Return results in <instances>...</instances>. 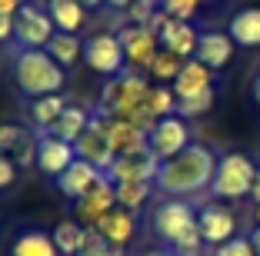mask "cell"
<instances>
[{
	"mask_svg": "<svg viewBox=\"0 0 260 256\" xmlns=\"http://www.w3.org/2000/svg\"><path fill=\"white\" fill-rule=\"evenodd\" d=\"M14 80L23 97H50L63 87V67L47 50H20L14 57Z\"/></svg>",
	"mask_w": 260,
	"mask_h": 256,
	"instance_id": "cell-3",
	"label": "cell"
},
{
	"mask_svg": "<svg viewBox=\"0 0 260 256\" xmlns=\"http://www.w3.org/2000/svg\"><path fill=\"white\" fill-rule=\"evenodd\" d=\"M117 187V206H123V210H140V206L150 200V190L153 183L147 180H127V183H114Z\"/></svg>",
	"mask_w": 260,
	"mask_h": 256,
	"instance_id": "cell-28",
	"label": "cell"
},
{
	"mask_svg": "<svg viewBox=\"0 0 260 256\" xmlns=\"http://www.w3.org/2000/svg\"><path fill=\"white\" fill-rule=\"evenodd\" d=\"M77 4H84V7L90 10V7H100V4H107V0H77Z\"/></svg>",
	"mask_w": 260,
	"mask_h": 256,
	"instance_id": "cell-43",
	"label": "cell"
},
{
	"mask_svg": "<svg viewBox=\"0 0 260 256\" xmlns=\"http://www.w3.org/2000/svg\"><path fill=\"white\" fill-rule=\"evenodd\" d=\"M234 40H230V33H220V30H204L200 33V44H197V53H193V60L207 63L210 70H220L230 63V57H234Z\"/></svg>",
	"mask_w": 260,
	"mask_h": 256,
	"instance_id": "cell-18",
	"label": "cell"
},
{
	"mask_svg": "<svg viewBox=\"0 0 260 256\" xmlns=\"http://www.w3.org/2000/svg\"><path fill=\"white\" fill-rule=\"evenodd\" d=\"M197 226H200V233H204V243H210L214 249L237 236V216H234V210L223 206L220 200L200 206L197 210Z\"/></svg>",
	"mask_w": 260,
	"mask_h": 256,
	"instance_id": "cell-11",
	"label": "cell"
},
{
	"mask_svg": "<svg viewBox=\"0 0 260 256\" xmlns=\"http://www.w3.org/2000/svg\"><path fill=\"white\" fill-rule=\"evenodd\" d=\"M153 233L160 236L164 243H170L174 256H200L204 249V233L197 226V213L187 200H164L157 210H153Z\"/></svg>",
	"mask_w": 260,
	"mask_h": 256,
	"instance_id": "cell-2",
	"label": "cell"
},
{
	"mask_svg": "<svg viewBox=\"0 0 260 256\" xmlns=\"http://www.w3.org/2000/svg\"><path fill=\"white\" fill-rule=\"evenodd\" d=\"M140 256H174V253H167V249H150V253H140Z\"/></svg>",
	"mask_w": 260,
	"mask_h": 256,
	"instance_id": "cell-44",
	"label": "cell"
},
{
	"mask_svg": "<svg viewBox=\"0 0 260 256\" xmlns=\"http://www.w3.org/2000/svg\"><path fill=\"white\" fill-rule=\"evenodd\" d=\"M177 93V100H190V97H200V93L214 90V70L207 67V63L200 60H184V67H180V74H177V80L170 83Z\"/></svg>",
	"mask_w": 260,
	"mask_h": 256,
	"instance_id": "cell-17",
	"label": "cell"
},
{
	"mask_svg": "<svg viewBox=\"0 0 260 256\" xmlns=\"http://www.w3.org/2000/svg\"><path fill=\"white\" fill-rule=\"evenodd\" d=\"M84 60L90 70H97L104 77H117L127 70V57H123V47L117 33H93V37H87Z\"/></svg>",
	"mask_w": 260,
	"mask_h": 256,
	"instance_id": "cell-8",
	"label": "cell"
},
{
	"mask_svg": "<svg viewBox=\"0 0 260 256\" xmlns=\"http://www.w3.org/2000/svg\"><path fill=\"white\" fill-rule=\"evenodd\" d=\"M47 14L54 17L60 33H77L87 20V7L77 0H47Z\"/></svg>",
	"mask_w": 260,
	"mask_h": 256,
	"instance_id": "cell-22",
	"label": "cell"
},
{
	"mask_svg": "<svg viewBox=\"0 0 260 256\" xmlns=\"http://www.w3.org/2000/svg\"><path fill=\"white\" fill-rule=\"evenodd\" d=\"M250 196H253V203L260 206V173H257V183H253V193H250Z\"/></svg>",
	"mask_w": 260,
	"mask_h": 256,
	"instance_id": "cell-42",
	"label": "cell"
},
{
	"mask_svg": "<svg viewBox=\"0 0 260 256\" xmlns=\"http://www.w3.org/2000/svg\"><path fill=\"white\" fill-rule=\"evenodd\" d=\"M54 33H57L54 17L37 4H23L20 14L14 17V40L20 44V50H47Z\"/></svg>",
	"mask_w": 260,
	"mask_h": 256,
	"instance_id": "cell-6",
	"label": "cell"
},
{
	"mask_svg": "<svg viewBox=\"0 0 260 256\" xmlns=\"http://www.w3.org/2000/svg\"><path fill=\"white\" fill-rule=\"evenodd\" d=\"M117 206V187L107 173L100 176V183L84 196V200H77V220L87 226V230H97V223L104 220V213H110Z\"/></svg>",
	"mask_w": 260,
	"mask_h": 256,
	"instance_id": "cell-13",
	"label": "cell"
},
{
	"mask_svg": "<svg viewBox=\"0 0 260 256\" xmlns=\"http://www.w3.org/2000/svg\"><path fill=\"white\" fill-rule=\"evenodd\" d=\"M107 4H110V7H117V10H127L134 0H107Z\"/></svg>",
	"mask_w": 260,
	"mask_h": 256,
	"instance_id": "cell-41",
	"label": "cell"
},
{
	"mask_svg": "<svg viewBox=\"0 0 260 256\" xmlns=\"http://www.w3.org/2000/svg\"><path fill=\"white\" fill-rule=\"evenodd\" d=\"M87 127H90V113L80 110V106H67V110L57 117V123L47 130V133L57 136V140H67V143H74V140L84 133Z\"/></svg>",
	"mask_w": 260,
	"mask_h": 256,
	"instance_id": "cell-24",
	"label": "cell"
},
{
	"mask_svg": "<svg viewBox=\"0 0 260 256\" xmlns=\"http://www.w3.org/2000/svg\"><path fill=\"white\" fill-rule=\"evenodd\" d=\"M147 103H150V110L157 113V117H174L177 113V93H174V87H153L150 90V97H147Z\"/></svg>",
	"mask_w": 260,
	"mask_h": 256,
	"instance_id": "cell-30",
	"label": "cell"
},
{
	"mask_svg": "<svg viewBox=\"0 0 260 256\" xmlns=\"http://www.w3.org/2000/svg\"><path fill=\"white\" fill-rule=\"evenodd\" d=\"M257 173H260V166L247 153L230 150L217 160V173H214V183H210V193L217 200H244V196L253 193Z\"/></svg>",
	"mask_w": 260,
	"mask_h": 256,
	"instance_id": "cell-4",
	"label": "cell"
},
{
	"mask_svg": "<svg viewBox=\"0 0 260 256\" xmlns=\"http://www.w3.org/2000/svg\"><path fill=\"white\" fill-rule=\"evenodd\" d=\"M253 100H257V106H260V93H253Z\"/></svg>",
	"mask_w": 260,
	"mask_h": 256,
	"instance_id": "cell-47",
	"label": "cell"
},
{
	"mask_svg": "<svg viewBox=\"0 0 260 256\" xmlns=\"http://www.w3.org/2000/svg\"><path fill=\"white\" fill-rule=\"evenodd\" d=\"M247 240H250V246H253V253L260 256V223H253V230L247 233Z\"/></svg>",
	"mask_w": 260,
	"mask_h": 256,
	"instance_id": "cell-40",
	"label": "cell"
},
{
	"mask_svg": "<svg viewBox=\"0 0 260 256\" xmlns=\"http://www.w3.org/2000/svg\"><path fill=\"white\" fill-rule=\"evenodd\" d=\"M253 93H260V74H257V80H253Z\"/></svg>",
	"mask_w": 260,
	"mask_h": 256,
	"instance_id": "cell-45",
	"label": "cell"
},
{
	"mask_svg": "<svg viewBox=\"0 0 260 256\" xmlns=\"http://www.w3.org/2000/svg\"><path fill=\"white\" fill-rule=\"evenodd\" d=\"M214 256H257V253H253V246H250L247 236H234V240H227L223 246H217Z\"/></svg>",
	"mask_w": 260,
	"mask_h": 256,
	"instance_id": "cell-36",
	"label": "cell"
},
{
	"mask_svg": "<svg viewBox=\"0 0 260 256\" xmlns=\"http://www.w3.org/2000/svg\"><path fill=\"white\" fill-rule=\"evenodd\" d=\"M210 106H214V90L200 93V97H190V100H177V117H184V120H190V117H204Z\"/></svg>",
	"mask_w": 260,
	"mask_h": 256,
	"instance_id": "cell-31",
	"label": "cell"
},
{
	"mask_svg": "<svg viewBox=\"0 0 260 256\" xmlns=\"http://www.w3.org/2000/svg\"><path fill=\"white\" fill-rule=\"evenodd\" d=\"M107 136H110L114 153H134V150H144L147 147V133L137 130L134 123H127V120H114V127H110Z\"/></svg>",
	"mask_w": 260,
	"mask_h": 256,
	"instance_id": "cell-26",
	"label": "cell"
},
{
	"mask_svg": "<svg viewBox=\"0 0 260 256\" xmlns=\"http://www.w3.org/2000/svg\"><path fill=\"white\" fill-rule=\"evenodd\" d=\"M10 256H60L54 243V233H44V230H23L20 236L10 246Z\"/></svg>",
	"mask_w": 260,
	"mask_h": 256,
	"instance_id": "cell-21",
	"label": "cell"
},
{
	"mask_svg": "<svg viewBox=\"0 0 260 256\" xmlns=\"http://www.w3.org/2000/svg\"><path fill=\"white\" fill-rule=\"evenodd\" d=\"M147 147H150V153L160 163H167V160H174L177 153H184L187 147H190V130H187V120L184 117H164L157 127L150 130V136H147Z\"/></svg>",
	"mask_w": 260,
	"mask_h": 256,
	"instance_id": "cell-9",
	"label": "cell"
},
{
	"mask_svg": "<svg viewBox=\"0 0 260 256\" xmlns=\"http://www.w3.org/2000/svg\"><path fill=\"white\" fill-rule=\"evenodd\" d=\"M117 37H120L123 57H127V67H134V70H150V63L157 60V53H160V37H157L150 27L127 23Z\"/></svg>",
	"mask_w": 260,
	"mask_h": 256,
	"instance_id": "cell-10",
	"label": "cell"
},
{
	"mask_svg": "<svg viewBox=\"0 0 260 256\" xmlns=\"http://www.w3.org/2000/svg\"><path fill=\"white\" fill-rule=\"evenodd\" d=\"M87 240H90V230H87L84 223H77V220L60 223L54 230V243H57V249H60V256H80L87 249Z\"/></svg>",
	"mask_w": 260,
	"mask_h": 256,
	"instance_id": "cell-23",
	"label": "cell"
},
{
	"mask_svg": "<svg viewBox=\"0 0 260 256\" xmlns=\"http://www.w3.org/2000/svg\"><path fill=\"white\" fill-rule=\"evenodd\" d=\"M27 136V127H17V123H0V153H14L17 143Z\"/></svg>",
	"mask_w": 260,
	"mask_h": 256,
	"instance_id": "cell-34",
	"label": "cell"
},
{
	"mask_svg": "<svg viewBox=\"0 0 260 256\" xmlns=\"http://www.w3.org/2000/svg\"><path fill=\"white\" fill-rule=\"evenodd\" d=\"M197 4H204V0H197Z\"/></svg>",
	"mask_w": 260,
	"mask_h": 256,
	"instance_id": "cell-48",
	"label": "cell"
},
{
	"mask_svg": "<svg viewBox=\"0 0 260 256\" xmlns=\"http://www.w3.org/2000/svg\"><path fill=\"white\" fill-rule=\"evenodd\" d=\"M253 220H257V223H260V206H253Z\"/></svg>",
	"mask_w": 260,
	"mask_h": 256,
	"instance_id": "cell-46",
	"label": "cell"
},
{
	"mask_svg": "<svg viewBox=\"0 0 260 256\" xmlns=\"http://www.w3.org/2000/svg\"><path fill=\"white\" fill-rule=\"evenodd\" d=\"M47 53L67 70V67H74V63L84 57V40L77 37V33H54V40L47 44Z\"/></svg>",
	"mask_w": 260,
	"mask_h": 256,
	"instance_id": "cell-27",
	"label": "cell"
},
{
	"mask_svg": "<svg viewBox=\"0 0 260 256\" xmlns=\"http://www.w3.org/2000/svg\"><path fill=\"white\" fill-rule=\"evenodd\" d=\"M150 30L160 37V47L170 53H177L180 60H190L197 53V44H200V33L193 30L190 20H177L170 17L167 10H157V17L150 20Z\"/></svg>",
	"mask_w": 260,
	"mask_h": 256,
	"instance_id": "cell-7",
	"label": "cell"
},
{
	"mask_svg": "<svg viewBox=\"0 0 260 256\" xmlns=\"http://www.w3.org/2000/svg\"><path fill=\"white\" fill-rule=\"evenodd\" d=\"M10 37H14V17L0 14V44H4V40H10Z\"/></svg>",
	"mask_w": 260,
	"mask_h": 256,
	"instance_id": "cell-38",
	"label": "cell"
},
{
	"mask_svg": "<svg viewBox=\"0 0 260 256\" xmlns=\"http://www.w3.org/2000/svg\"><path fill=\"white\" fill-rule=\"evenodd\" d=\"M37 140H40V133L27 130V136H23L20 143H17V150L10 153L17 166H34V163H37Z\"/></svg>",
	"mask_w": 260,
	"mask_h": 256,
	"instance_id": "cell-33",
	"label": "cell"
},
{
	"mask_svg": "<svg viewBox=\"0 0 260 256\" xmlns=\"http://www.w3.org/2000/svg\"><path fill=\"white\" fill-rule=\"evenodd\" d=\"M80 256H123L120 246H110L104 236L97 233V230H90V240H87V249Z\"/></svg>",
	"mask_w": 260,
	"mask_h": 256,
	"instance_id": "cell-35",
	"label": "cell"
},
{
	"mask_svg": "<svg viewBox=\"0 0 260 256\" xmlns=\"http://www.w3.org/2000/svg\"><path fill=\"white\" fill-rule=\"evenodd\" d=\"M157 170H160V160L150 153V147H144V150H134V153H117V160L107 170V176L114 183H127V180L153 183L157 180Z\"/></svg>",
	"mask_w": 260,
	"mask_h": 256,
	"instance_id": "cell-12",
	"label": "cell"
},
{
	"mask_svg": "<svg viewBox=\"0 0 260 256\" xmlns=\"http://www.w3.org/2000/svg\"><path fill=\"white\" fill-rule=\"evenodd\" d=\"M23 7V0H0V14H7V17H17Z\"/></svg>",
	"mask_w": 260,
	"mask_h": 256,
	"instance_id": "cell-39",
	"label": "cell"
},
{
	"mask_svg": "<svg viewBox=\"0 0 260 256\" xmlns=\"http://www.w3.org/2000/svg\"><path fill=\"white\" fill-rule=\"evenodd\" d=\"M180 67H184V60H180L177 53H170V50H164V47H160L157 60L150 63V70H147V74H150L153 80H160V83H174L177 74H180Z\"/></svg>",
	"mask_w": 260,
	"mask_h": 256,
	"instance_id": "cell-29",
	"label": "cell"
},
{
	"mask_svg": "<svg viewBox=\"0 0 260 256\" xmlns=\"http://www.w3.org/2000/svg\"><path fill=\"white\" fill-rule=\"evenodd\" d=\"M100 176H104V170H97L93 163H87V160H74V163L57 176V190H60L67 200L77 203V200H84V196L97 187Z\"/></svg>",
	"mask_w": 260,
	"mask_h": 256,
	"instance_id": "cell-15",
	"label": "cell"
},
{
	"mask_svg": "<svg viewBox=\"0 0 260 256\" xmlns=\"http://www.w3.org/2000/svg\"><path fill=\"white\" fill-rule=\"evenodd\" d=\"M157 0H134L123 14H127V23H140V27H150V20L157 17Z\"/></svg>",
	"mask_w": 260,
	"mask_h": 256,
	"instance_id": "cell-32",
	"label": "cell"
},
{
	"mask_svg": "<svg viewBox=\"0 0 260 256\" xmlns=\"http://www.w3.org/2000/svg\"><path fill=\"white\" fill-rule=\"evenodd\" d=\"M134 230H137V223H134V213L123 210V206H114V210L104 213V220L97 223V233L104 236L110 246H123V243H130Z\"/></svg>",
	"mask_w": 260,
	"mask_h": 256,
	"instance_id": "cell-20",
	"label": "cell"
},
{
	"mask_svg": "<svg viewBox=\"0 0 260 256\" xmlns=\"http://www.w3.org/2000/svg\"><path fill=\"white\" fill-rule=\"evenodd\" d=\"M17 170H20V166L14 163V157H10V153H0V190L14 187V180H17Z\"/></svg>",
	"mask_w": 260,
	"mask_h": 256,
	"instance_id": "cell-37",
	"label": "cell"
},
{
	"mask_svg": "<svg viewBox=\"0 0 260 256\" xmlns=\"http://www.w3.org/2000/svg\"><path fill=\"white\" fill-rule=\"evenodd\" d=\"M227 33L237 47H260V7H240L237 14L227 20Z\"/></svg>",
	"mask_w": 260,
	"mask_h": 256,
	"instance_id": "cell-19",
	"label": "cell"
},
{
	"mask_svg": "<svg viewBox=\"0 0 260 256\" xmlns=\"http://www.w3.org/2000/svg\"><path fill=\"white\" fill-rule=\"evenodd\" d=\"M74 160H77L74 143L57 140V136H50V133H40V140H37V170L40 173H47V176L57 180Z\"/></svg>",
	"mask_w": 260,
	"mask_h": 256,
	"instance_id": "cell-14",
	"label": "cell"
},
{
	"mask_svg": "<svg viewBox=\"0 0 260 256\" xmlns=\"http://www.w3.org/2000/svg\"><path fill=\"white\" fill-rule=\"evenodd\" d=\"M67 110V100L60 93H50V97H37L30 103V120L37 127V133H47V130L57 123V117Z\"/></svg>",
	"mask_w": 260,
	"mask_h": 256,
	"instance_id": "cell-25",
	"label": "cell"
},
{
	"mask_svg": "<svg viewBox=\"0 0 260 256\" xmlns=\"http://www.w3.org/2000/svg\"><path fill=\"white\" fill-rule=\"evenodd\" d=\"M150 80H147L140 70H134V67H127L123 74H117V77H110V83L104 87V93H100V103H97V110L100 113H110V117H127L134 106H140V103H147V97H150Z\"/></svg>",
	"mask_w": 260,
	"mask_h": 256,
	"instance_id": "cell-5",
	"label": "cell"
},
{
	"mask_svg": "<svg viewBox=\"0 0 260 256\" xmlns=\"http://www.w3.org/2000/svg\"><path fill=\"white\" fill-rule=\"evenodd\" d=\"M74 150H77V160H87V163H93L97 170H104V173H107L110 166H114V160H117L114 147H110V136L97 127H87L84 133L77 136Z\"/></svg>",
	"mask_w": 260,
	"mask_h": 256,
	"instance_id": "cell-16",
	"label": "cell"
},
{
	"mask_svg": "<svg viewBox=\"0 0 260 256\" xmlns=\"http://www.w3.org/2000/svg\"><path fill=\"white\" fill-rule=\"evenodd\" d=\"M217 160L220 157H217L210 147L190 143L184 153H177L174 160L160 163L153 187L160 190V193H167V196H177V200L193 196V193H200V190H210L214 173H217Z\"/></svg>",
	"mask_w": 260,
	"mask_h": 256,
	"instance_id": "cell-1",
	"label": "cell"
}]
</instances>
